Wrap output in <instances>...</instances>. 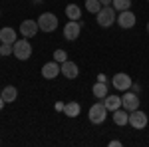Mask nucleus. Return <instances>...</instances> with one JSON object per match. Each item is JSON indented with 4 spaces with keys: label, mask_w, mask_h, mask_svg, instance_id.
I'll list each match as a JSON object with an SVG mask.
<instances>
[{
    "label": "nucleus",
    "mask_w": 149,
    "mask_h": 147,
    "mask_svg": "<svg viewBox=\"0 0 149 147\" xmlns=\"http://www.w3.org/2000/svg\"><path fill=\"white\" fill-rule=\"evenodd\" d=\"M38 20H24L22 24H20V32H22L24 38H34L36 34H38Z\"/></svg>",
    "instance_id": "nucleus-12"
},
{
    "label": "nucleus",
    "mask_w": 149,
    "mask_h": 147,
    "mask_svg": "<svg viewBox=\"0 0 149 147\" xmlns=\"http://www.w3.org/2000/svg\"><path fill=\"white\" fill-rule=\"evenodd\" d=\"M100 2H102L103 6H111V0H100Z\"/></svg>",
    "instance_id": "nucleus-26"
},
{
    "label": "nucleus",
    "mask_w": 149,
    "mask_h": 147,
    "mask_svg": "<svg viewBox=\"0 0 149 147\" xmlns=\"http://www.w3.org/2000/svg\"><path fill=\"white\" fill-rule=\"evenodd\" d=\"M54 60H56L58 64L66 62V60H68V54H66V50H62V48H60V50H56V52H54Z\"/></svg>",
    "instance_id": "nucleus-22"
},
{
    "label": "nucleus",
    "mask_w": 149,
    "mask_h": 147,
    "mask_svg": "<svg viewBox=\"0 0 149 147\" xmlns=\"http://www.w3.org/2000/svg\"><path fill=\"white\" fill-rule=\"evenodd\" d=\"M147 32H149V22H147Z\"/></svg>",
    "instance_id": "nucleus-29"
},
{
    "label": "nucleus",
    "mask_w": 149,
    "mask_h": 147,
    "mask_svg": "<svg viewBox=\"0 0 149 147\" xmlns=\"http://www.w3.org/2000/svg\"><path fill=\"white\" fill-rule=\"evenodd\" d=\"M88 117H90V121L93 125H102L105 121V117H107V107L102 102L93 103L92 107H90V111H88Z\"/></svg>",
    "instance_id": "nucleus-3"
},
{
    "label": "nucleus",
    "mask_w": 149,
    "mask_h": 147,
    "mask_svg": "<svg viewBox=\"0 0 149 147\" xmlns=\"http://www.w3.org/2000/svg\"><path fill=\"white\" fill-rule=\"evenodd\" d=\"M121 107L127 109V111H133V109H139V95L135 91H129L127 90L121 98Z\"/></svg>",
    "instance_id": "nucleus-7"
},
{
    "label": "nucleus",
    "mask_w": 149,
    "mask_h": 147,
    "mask_svg": "<svg viewBox=\"0 0 149 147\" xmlns=\"http://www.w3.org/2000/svg\"><path fill=\"white\" fill-rule=\"evenodd\" d=\"M12 54V44H0V56H10Z\"/></svg>",
    "instance_id": "nucleus-23"
},
{
    "label": "nucleus",
    "mask_w": 149,
    "mask_h": 147,
    "mask_svg": "<svg viewBox=\"0 0 149 147\" xmlns=\"http://www.w3.org/2000/svg\"><path fill=\"white\" fill-rule=\"evenodd\" d=\"M60 74H62V70H60V64H58L56 60H52V62H48V64L42 66V76L46 79H54V78H58Z\"/></svg>",
    "instance_id": "nucleus-10"
},
{
    "label": "nucleus",
    "mask_w": 149,
    "mask_h": 147,
    "mask_svg": "<svg viewBox=\"0 0 149 147\" xmlns=\"http://www.w3.org/2000/svg\"><path fill=\"white\" fill-rule=\"evenodd\" d=\"M34 2H36V4H38V2H42V0H34Z\"/></svg>",
    "instance_id": "nucleus-28"
},
{
    "label": "nucleus",
    "mask_w": 149,
    "mask_h": 147,
    "mask_svg": "<svg viewBox=\"0 0 149 147\" xmlns=\"http://www.w3.org/2000/svg\"><path fill=\"white\" fill-rule=\"evenodd\" d=\"M117 24H119L123 30H129V28H133V26H135V14H133L131 10L119 12V16H117Z\"/></svg>",
    "instance_id": "nucleus-11"
},
{
    "label": "nucleus",
    "mask_w": 149,
    "mask_h": 147,
    "mask_svg": "<svg viewBox=\"0 0 149 147\" xmlns=\"http://www.w3.org/2000/svg\"><path fill=\"white\" fill-rule=\"evenodd\" d=\"M12 56H16L20 62H26L28 58L32 56V46H30V42H28L26 38L16 40V42L12 44Z\"/></svg>",
    "instance_id": "nucleus-1"
},
{
    "label": "nucleus",
    "mask_w": 149,
    "mask_h": 147,
    "mask_svg": "<svg viewBox=\"0 0 149 147\" xmlns=\"http://www.w3.org/2000/svg\"><path fill=\"white\" fill-rule=\"evenodd\" d=\"M80 111H81V107H80V103H78V102H70V103L64 105V113H66L68 117H78Z\"/></svg>",
    "instance_id": "nucleus-19"
},
{
    "label": "nucleus",
    "mask_w": 149,
    "mask_h": 147,
    "mask_svg": "<svg viewBox=\"0 0 149 147\" xmlns=\"http://www.w3.org/2000/svg\"><path fill=\"white\" fill-rule=\"evenodd\" d=\"M97 82H103V84H105V82H107V78H105V74H100V76H97Z\"/></svg>",
    "instance_id": "nucleus-25"
},
{
    "label": "nucleus",
    "mask_w": 149,
    "mask_h": 147,
    "mask_svg": "<svg viewBox=\"0 0 149 147\" xmlns=\"http://www.w3.org/2000/svg\"><path fill=\"white\" fill-rule=\"evenodd\" d=\"M4 105H6V102H4V100H2V95H0V109H2Z\"/></svg>",
    "instance_id": "nucleus-27"
},
{
    "label": "nucleus",
    "mask_w": 149,
    "mask_h": 147,
    "mask_svg": "<svg viewBox=\"0 0 149 147\" xmlns=\"http://www.w3.org/2000/svg\"><path fill=\"white\" fill-rule=\"evenodd\" d=\"M92 93H93L95 100H103V98L107 95V86H105L103 82H95L93 88H92Z\"/></svg>",
    "instance_id": "nucleus-17"
},
{
    "label": "nucleus",
    "mask_w": 149,
    "mask_h": 147,
    "mask_svg": "<svg viewBox=\"0 0 149 147\" xmlns=\"http://www.w3.org/2000/svg\"><path fill=\"white\" fill-rule=\"evenodd\" d=\"M103 105L107 107V111H115V109H119L121 107V98L119 95H105L103 98Z\"/></svg>",
    "instance_id": "nucleus-14"
},
{
    "label": "nucleus",
    "mask_w": 149,
    "mask_h": 147,
    "mask_svg": "<svg viewBox=\"0 0 149 147\" xmlns=\"http://www.w3.org/2000/svg\"><path fill=\"white\" fill-rule=\"evenodd\" d=\"M2 100L6 103H12V102H16V98H18V90L14 88V86H4V90H2Z\"/></svg>",
    "instance_id": "nucleus-16"
},
{
    "label": "nucleus",
    "mask_w": 149,
    "mask_h": 147,
    "mask_svg": "<svg viewBox=\"0 0 149 147\" xmlns=\"http://www.w3.org/2000/svg\"><path fill=\"white\" fill-rule=\"evenodd\" d=\"M109 145H111V147H119V145H121V141H119V139H113V141H109Z\"/></svg>",
    "instance_id": "nucleus-24"
},
{
    "label": "nucleus",
    "mask_w": 149,
    "mask_h": 147,
    "mask_svg": "<svg viewBox=\"0 0 149 147\" xmlns=\"http://www.w3.org/2000/svg\"><path fill=\"white\" fill-rule=\"evenodd\" d=\"M60 70H62V76H64L66 79H76V78H78V74H80L78 64H76V62H72V60L62 62V64H60Z\"/></svg>",
    "instance_id": "nucleus-8"
},
{
    "label": "nucleus",
    "mask_w": 149,
    "mask_h": 147,
    "mask_svg": "<svg viewBox=\"0 0 149 147\" xmlns=\"http://www.w3.org/2000/svg\"><path fill=\"white\" fill-rule=\"evenodd\" d=\"M80 32H81V24L78 22V20H70V22H66V26H64V38H66L68 42L78 40V38H80Z\"/></svg>",
    "instance_id": "nucleus-6"
},
{
    "label": "nucleus",
    "mask_w": 149,
    "mask_h": 147,
    "mask_svg": "<svg viewBox=\"0 0 149 147\" xmlns=\"http://www.w3.org/2000/svg\"><path fill=\"white\" fill-rule=\"evenodd\" d=\"M102 2L100 0H86V10L88 12H92V14H97V12L102 10Z\"/></svg>",
    "instance_id": "nucleus-20"
},
{
    "label": "nucleus",
    "mask_w": 149,
    "mask_h": 147,
    "mask_svg": "<svg viewBox=\"0 0 149 147\" xmlns=\"http://www.w3.org/2000/svg\"><path fill=\"white\" fill-rule=\"evenodd\" d=\"M0 16H2V12H0Z\"/></svg>",
    "instance_id": "nucleus-30"
},
{
    "label": "nucleus",
    "mask_w": 149,
    "mask_h": 147,
    "mask_svg": "<svg viewBox=\"0 0 149 147\" xmlns=\"http://www.w3.org/2000/svg\"><path fill=\"white\" fill-rule=\"evenodd\" d=\"M113 123L119 125V127H121V125H127L129 123V111H127V109H121V107L115 109L113 111Z\"/></svg>",
    "instance_id": "nucleus-15"
},
{
    "label": "nucleus",
    "mask_w": 149,
    "mask_h": 147,
    "mask_svg": "<svg viewBox=\"0 0 149 147\" xmlns=\"http://www.w3.org/2000/svg\"><path fill=\"white\" fill-rule=\"evenodd\" d=\"M95 22L102 28H109L115 22V8L113 6H102V10L95 14Z\"/></svg>",
    "instance_id": "nucleus-2"
},
{
    "label": "nucleus",
    "mask_w": 149,
    "mask_h": 147,
    "mask_svg": "<svg viewBox=\"0 0 149 147\" xmlns=\"http://www.w3.org/2000/svg\"><path fill=\"white\" fill-rule=\"evenodd\" d=\"M111 6H113L117 12L129 10V6H131V0H111Z\"/></svg>",
    "instance_id": "nucleus-21"
},
{
    "label": "nucleus",
    "mask_w": 149,
    "mask_h": 147,
    "mask_svg": "<svg viewBox=\"0 0 149 147\" xmlns=\"http://www.w3.org/2000/svg\"><path fill=\"white\" fill-rule=\"evenodd\" d=\"M38 28H40L42 32H54V30L58 28L56 14H52V12H44V14H40V18H38Z\"/></svg>",
    "instance_id": "nucleus-4"
},
{
    "label": "nucleus",
    "mask_w": 149,
    "mask_h": 147,
    "mask_svg": "<svg viewBox=\"0 0 149 147\" xmlns=\"http://www.w3.org/2000/svg\"><path fill=\"white\" fill-rule=\"evenodd\" d=\"M111 84H113V88L117 91H127L133 86V84H131V78H129L127 74H123V72H121V74H115L113 79H111Z\"/></svg>",
    "instance_id": "nucleus-9"
},
{
    "label": "nucleus",
    "mask_w": 149,
    "mask_h": 147,
    "mask_svg": "<svg viewBox=\"0 0 149 147\" xmlns=\"http://www.w3.org/2000/svg\"><path fill=\"white\" fill-rule=\"evenodd\" d=\"M66 16H68V20H80L81 18V8L78 4H68V6H66Z\"/></svg>",
    "instance_id": "nucleus-18"
},
{
    "label": "nucleus",
    "mask_w": 149,
    "mask_h": 147,
    "mask_svg": "<svg viewBox=\"0 0 149 147\" xmlns=\"http://www.w3.org/2000/svg\"><path fill=\"white\" fill-rule=\"evenodd\" d=\"M18 38H16V30L10 28V26H6V28H2L0 30V42L2 44H14Z\"/></svg>",
    "instance_id": "nucleus-13"
},
{
    "label": "nucleus",
    "mask_w": 149,
    "mask_h": 147,
    "mask_svg": "<svg viewBox=\"0 0 149 147\" xmlns=\"http://www.w3.org/2000/svg\"><path fill=\"white\" fill-rule=\"evenodd\" d=\"M147 113H143L141 109H133V111H129V125L133 127V129H145L147 127Z\"/></svg>",
    "instance_id": "nucleus-5"
}]
</instances>
